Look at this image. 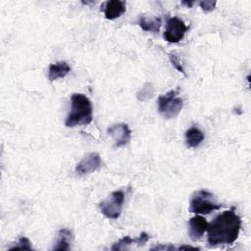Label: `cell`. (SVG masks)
Returning a JSON list of instances; mask_svg holds the SVG:
<instances>
[{
    "mask_svg": "<svg viewBox=\"0 0 251 251\" xmlns=\"http://www.w3.org/2000/svg\"><path fill=\"white\" fill-rule=\"evenodd\" d=\"M241 219L235 213L234 207L218 215L208 225L207 241L210 247L231 245L239 235Z\"/></svg>",
    "mask_w": 251,
    "mask_h": 251,
    "instance_id": "obj_1",
    "label": "cell"
},
{
    "mask_svg": "<svg viewBox=\"0 0 251 251\" xmlns=\"http://www.w3.org/2000/svg\"><path fill=\"white\" fill-rule=\"evenodd\" d=\"M92 120L93 110L89 98L81 93H74L71 97V111L65 121V126L68 127L86 126Z\"/></svg>",
    "mask_w": 251,
    "mask_h": 251,
    "instance_id": "obj_2",
    "label": "cell"
},
{
    "mask_svg": "<svg viewBox=\"0 0 251 251\" xmlns=\"http://www.w3.org/2000/svg\"><path fill=\"white\" fill-rule=\"evenodd\" d=\"M223 205L218 204L214 200V195L211 192L205 189H201L193 194L189 203L188 211L194 214L207 215L211 212L221 209Z\"/></svg>",
    "mask_w": 251,
    "mask_h": 251,
    "instance_id": "obj_3",
    "label": "cell"
},
{
    "mask_svg": "<svg viewBox=\"0 0 251 251\" xmlns=\"http://www.w3.org/2000/svg\"><path fill=\"white\" fill-rule=\"evenodd\" d=\"M183 107V101L176 96V90H171L158 98V111L165 119H175Z\"/></svg>",
    "mask_w": 251,
    "mask_h": 251,
    "instance_id": "obj_4",
    "label": "cell"
},
{
    "mask_svg": "<svg viewBox=\"0 0 251 251\" xmlns=\"http://www.w3.org/2000/svg\"><path fill=\"white\" fill-rule=\"evenodd\" d=\"M125 194L122 190L113 191L109 197L99 203L101 213L108 219L116 220L121 216Z\"/></svg>",
    "mask_w": 251,
    "mask_h": 251,
    "instance_id": "obj_5",
    "label": "cell"
},
{
    "mask_svg": "<svg viewBox=\"0 0 251 251\" xmlns=\"http://www.w3.org/2000/svg\"><path fill=\"white\" fill-rule=\"evenodd\" d=\"M188 26L182 20L177 17H170L166 23V28L164 31V39L170 43L179 42L186 33Z\"/></svg>",
    "mask_w": 251,
    "mask_h": 251,
    "instance_id": "obj_6",
    "label": "cell"
},
{
    "mask_svg": "<svg viewBox=\"0 0 251 251\" xmlns=\"http://www.w3.org/2000/svg\"><path fill=\"white\" fill-rule=\"evenodd\" d=\"M107 132L113 138L115 147H122L126 145L131 138V130L125 123L112 125L108 127Z\"/></svg>",
    "mask_w": 251,
    "mask_h": 251,
    "instance_id": "obj_7",
    "label": "cell"
},
{
    "mask_svg": "<svg viewBox=\"0 0 251 251\" xmlns=\"http://www.w3.org/2000/svg\"><path fill=\"white\" fill-rule=\"evenodd\" d=\"M101 157L96 152H91L87 154L75 167V173L78 176H86L92 174L100 169L101 167Z\"/></svg>",
    "mask_w": 251,
    "mask_h": 251,
    "instance_id": "obj_8",
    "label": "cell"
},
{
    "mask_svg": "<svg viewBox=\"0 0 251 251\" xmlns=\"http://www.w3.org/2000/svg\"><path fill=\"white\" fill-rule=\"evenodd\" d=\"M209 223L200 215L192 217L188 221V235L192 241L199 240L208 228Z\"/></svg>",
    "mask_w": 251,
    "mask_h": 251,
    "instance_id": "obj_9",
    "label": "cell"
},
{
    "mask_svg": "<svg viewBox=\"0 0 251 251\" xmlns=\"http://www.w3.org/2000/svg\"><path fill=\"white\" fill-rule=\"evenodd\" d=\"M126 10V2L122 0H110L104 4V15L107 20L120 18Z\"/></svg>",
    "mask_w": 251,
    "mask_h": 251,
    "instance_id": "obj_10",
    "label": "cell"
},
{
    "mask_svg": "<svg viewBox=\"0 0 251 251\" xmlns=\"http://www.w3.org/2000/svg\"><path fill=\"white\" fill-rule=\"evenodd\" d=\"M148 239H149V235L146 232H141L139 234V236L135 237V238H131L130 236H124L119 241L114 243V245L112 246L111 249L114 251L126 250V249H128V246L133 243H136L138 246L144 245L148 241Z\"/></svg>",
    "mask_w": 251,
    "mask_h": 251,
    "instance_id": "obj_11",
    "label": "cell"
},
{
    "mask_svg": "<svg viewBox=\"0 0 251 251\" xmlns=\"http://www.w3.org/2000/svg\"><path fill=\"white\" fill-rule=\"evenodd\" d=\"M71 72V67L67 62L61 61L55 64H50L48 68V79L54 81L58 78L65 77Z\"/></svg>",
    "mask_w": 251,
    "mask_h": 251,
    "instance_id": "obj_12",
    "label": "cell"
},
{
    "mask_svg": "<svg viewBox=\"0 0 251 251\" xmlns=\"http://www.w3.org/2000/svg\"><path fill=\"white\" fill-rule=\"evenodd\" d=\"M138 25L145 31H150L153 33H158L161 28L162 21L158 17L147 18L146 16H140L137 22Z\"/></svg>",
    "mask_w": 251,
    "mask_h": 251,
    "instance_id": "obj_13",
    "label": "cell"
},
{
    "mask_svg": "<svg viewBox=\"0 0 251 251\" xmlns=\"http://www.w3.org/2000/svg\"><path fill=\"white\" fill-rule=\"evenodd\" d=\"M185 143L189 148L198 147L204 140V133L197 127L191 126L185 131Z\"/></svg>",
    "mask_w": 251,
    "mask_h": 251,
    "instance_id": "obj_14",
    "label": "cell"
},
{
    "mask_svg": "<svg viewBox=\"0 0 251 251\" xmlns=\"http://www.w3.org/2000/svg\"><path fill=\"white\" fill-rule=\"evenodd\" d=\"M72 231L68 228H61L58 232V239L53 247V250L64 251L70 249V243L72 241Z\"/></svg>",
    "mask_w": 251,
    "mask_h": 251,
    "instance_id": "obj_15",
    "label": "cell"
},
{
    "mask_svg": "<svg viewBox=\"0 0 251 251\" xmlns=\"http://www.w3.org/2000/svg\"><path fill=\"white\" fill-rule=\"evenodd\" d=\"M153 94H154V87L151 83L147 82L137 92V99L139 101H145V100L151 98L153 96Z\"/></svg>",
    "mask_w": 251,
    "mask_h": 251,
    "instance_id": "obj_16",
    "label": "cell"
},
{
    "mask_svg": "<svg viewBox=\"0 0 251 251\" xmlns=\"http://www.w3.org/2000/svg\"><path fill=\"white\" fill-rule=\"evenodd\" d=\"M168 56H169V60L172 63L173 67L175 69H176L178 72H180L181 74H183L184 75H186V74L184 72V69H183V67L181 65V61H180V58H179L178 54L176 51H172V52L169 53Z\"/></svg>",
    "mask_w": 251,
    "mask_h": 251,
    "instance_id": "obj_17",
    "label": "cell"
},
{
    "mask_svg": "<svg viewBox=\"0 0 251 251\" xmlns=\"http://www.w3.org/2000/svg\"><path fill=\"white\" fill-rule=\"evenodd\" d=\"M19 249H21V250H23V249L24 250H32V247L30 245L29 239L25 237V236H22V237L19 238L18 242L14 246L9 248L10 251L11 250H19Z\"/></svg>",
    "mask_w": 251,
    "mask_h": 251,
    "instance_id": "obj_18",
    "label": "cell"
},
{
    "mask_svg": "<svg viewBox=\"0 0 251 251\" xmlns=\"http://www.w3.org/2000/svg\"><path fill=\"white\" fill-rule=\"evenodd\" d=\"M216 4H217L216 1H211V0H205V1L199 2L200 8H201L205 13L212 12V11L215 9Z\"/></svg>",
    "mask_w": 251,
    "mask_h": 251,
    "instance_id": "obj_19",
    "label": "cell"
},
{
    "mask_svg": "<svg viewBox=\"0 0 251 251\" xmlns=\"http://www.w3.org/2000/svg\"><path fill=\"white\" fill-rule=\"evenodd\" d=\"M159 249H168V250H172V249H175V247H174V246H164V245H161V246H156V247L151 248V250H159Z\"/></svg>",
    "mask_w": 251,
    "mask_h": 251,
    "instance_id": "obj_20",
    "label": "cell"
},
{
    "mask_svg": "<svg viewBox=\"0 0 251 251\" xmlns=\"http://www.w3.org/2000/svg\"><path fill=\"white\" fill-rule=\"evenodd\" d=\"M178 249H179V250H187V249H190V250H199L198 247H193V246H190V245H183V246H180Z\"/></svg>",
    "mask_w": 251,
    "mask_h": 251,
    "instance_id": "obj_21",
    "label": "cell"
},
{
    "mask_svg": "<svg viewBox=\"0 0 251 251\" xmlns=\"http://www.w3.org/2000/svg\"><path fill=\"white\" fill-rule=\"evenodd\" d=\"M181 4H182V5H185L187 8H191L192 5L194 4V2H193V1H182Z\"/></svg>",
    "mask_w": 251,
    "mask_h": 251,
    "instance_id": "obj_22",
    "label": "cell"
}]
</instances>
